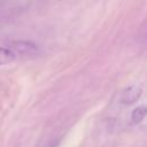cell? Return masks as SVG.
Here are the masks:
<instances>
[{
    "mask_svg": "<svg viewBox=\"0 0 147 147\" xmlns=\"http://www.w3.org/2000/svg\"><path fill=\"white\" fill-rule=\"evenodd\" d=\"M16 55H24V56H36L39 54V48L36 44L26 40H17L13 41L11 46L9 47Z\"/></svg>",
    "mask_w": 147,
    "mask_h": 147,
    "instance_id": "cell-1",
    "label": "cell"
},
{
    "mask_svg": "<svg viewBox=\"0 0 147 147\" xmlns=\"http://www.w3.org/2000/svg\"><path fill=\"white\" fill-rule=\"evenodd\" d=\"M141 94H142V88L140 86L131 85V86H129L122 91L119 101L123 105H132L140 99Z\"/></svg>",
    "mask_w": 147,
    "mask_h": 147,
    "instance_id": "cell-2",
    "label": "cell"
},
{
    "mask_svg": "<svg viewBox=\"0 0 147 147\" xmlns=\"http://www.w3.org/2000/svg\"><path fill=\"white\" fill-rule=\"evenodd\" d=\"M16 56L17 55L11 49L7 47H0V65H5L13 62L16 59Z\"/></svg>",
    "mask_w": 147,
    "mask_h": 147,
    "instance_id": "cell-3",
    "label": "cell"
},
{
    "mask_svg": "<svg viewBox=\"0 0 147 147\" xmlns=\"http://www.w3.org/2000/svg\"><path fill=\"white\" fill-rule=\"evenodd\" d=\"M147 115V107L146 106H138L131 113V119L134 124H139Z\"/></svg>",
    "mask_w": 147,
    "mask_h": 147,
    "instance_id": "cell-4",
    "label": "cell"
}]
</instances>
